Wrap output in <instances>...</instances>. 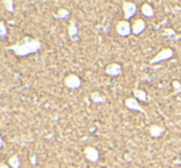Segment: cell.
I'll return each mask as SVG.
<instances>
[{
    "mask_svg": "<svg viewBox=\"0 0 181 168\" xmlns=\"http://www.w3.org/2000/svg\"><path fill=\"white\" fill-rule=\"evenodd\" d=\"M171 35H175V31H174L172 29H165L164 36H171Z\"/></svg>",
    "mask_w": 181,
    "mask_h": 168,
    "instance_id": "obj_20",
    "label": "cell"
},
{
    "mask_svg": "<svg viewBox=\"0 0 181 168\" xmlns=\"http://www.w3.org/2000/svg\"><path fill=\"white\" fill-rule=\"evenodd\" d=\"M141 11L143 14V16H145V17H153V16H154V14H155L154 9H153V6L150 4H147V3L142 5Z\"/></svg>",
    "mask_w": 181,
    "mask_h": 168,
    "instance_id": "obj_12",
    "label": "cell"
},
{
    "mask_svg": "<svg viewBox=\"0 0 181 168\" xmlns=\"http://www.w3.org/2000/svg\"><path fill=\"white\" fill-rule=\"evenodd\" d=\"M8 164H9L11 168H20V167H21V161H20V158H19L17 155H14V156H11V157L9 158Z\"/></svg>",
    "mask_w": 181,
    "mask_h": 168,
    "instance_id": "obj_14",
    "label": "cell"
},
{
    "mask_svg": "<svg viewBox=\"0 0 181 168\" xmlns=\"http://www.w3.org/2000/svg\"><path fill=\"white\" fill-rule=\"evenodd\" d=\"M0 168H11V167L6 163H0Z\"/></svg>",
    "mask_w": 181,
    "mask_h": 168,
    "instance_id": "obj_22",
    "label": "cell"
},
{
    "mask_svg": "<svg viewBox=\"0 0 181 168\" xmlns=\"http://www.w3.org/2000/svg\"><path fill=\"white\" fill-rule=\"evenodd\" d=\"M105 72L110 77H118L122 73V68H121V66L118 64V63H110V64L106 67Z\"/></svg>",
    "mask_w": 181,
    "mask_h": 168,
    "instance_id": "obj_8",
    "label": "cell"
},
{
    "mask_svg": "<svg viewBox=\"0 0 181 168\" xmlns=\"http://www.w3.org/2000/svg\"><path fill=\"white\" fill-rule=\"evenodd\" d=\"M31 163L32 164H36L37 163V157H36V155H31Z\"/></svg>",
    "mask_w": 181,
    "mask_h": 168,
    "instance_id": "obj_21",
    "label": "cell"
},
{
    "mask_svg": "<svg viewBox=\"0 0 181 168\" xmlns=\"http://www.w3.org/2000/svg\"><path fill=\"white\" fill-rule=\"evenodd\" d=\"M124 158H126V159H128V161H129V159H131V157H129V156H128V153H126V156H124Z\"/></svg>",
    "mask_w": 181,
    "mask_h": 168,
    "instance_id": "obj_24",
    "label": "cell"
},
{
    "mask_svg": "<svg viewBox=\"0 0 181 168\" xmlns=\"http://www.w3.org/2000/svg\"><path fill=\"white\" fill-rule=\"evenodd\" d=\"M69 15H70V12H69V10L64 9V8H60L57 14H55V17H58V19H68Z\"/></svg>",
    "mask_w": 181,
    "mask_h": 168,
    "instance_id": "obj_16",
    "label": "cell"
},
{
    "mask_svg": "<svg viewBox=\"0 0 181 168\" xmlns=\"http://www.w3.org/2000/svg\"><path fill=\"white\" fill-rule=\"evenodd\" d=\"M172 56H174V51L171 50V48H164V50L158 52L154 57L149 61V64H157V63L168 61V59H170L172 57Z\"/></svg>",
    "mask_w": 181,
    "mask_h": 168,
    "instance_id": "obj_2",
    "label": "cell"
},
{
    "mask_svg": "<svg viewBox=\"0 0 181 168\" xmlns=\"http://www.w3.org/2000/svg\"><path fill=\"white\" fill-rule=\"evenodd\" d=\"M6 35H8V29H6V25L4 21H0V37L5 38Z\"/></svg>",
    "mask_w": 181,
    "mask_h": 168,
    "instance_id": "obj_17",
    "label": "cell"
},
{
    "mask_svg": "<svg viewBox=\"0 0 181 168\" xmlns=\"http://www.w3.org/2000/svg\"><path fill=\"white\" fill-rule=\"evenodd\" d=\"M90 99H91L94 103H103L105 101V96L99 92H94V93L90 94Z\"/></svg>",
    "mask_w": 181,
    "mask_h": 168,
    "instance_id": "obj_15",
    "label": "cell"
},
{
    "mask_svg": "<svg viewBox=\"0 0 181 168\" xmlns=\"http://www.w3.org/2000/svg\"><path fill=\"white\" fill-rule=\"evenodd\" d=\"M64 84L70 89H78L81 85V79L76 74H68L64 79Z\"/></svg>",
    "mask_w": 181,
    "mask_h": 168,
    "instance_id": "obj_5",
    "label": "cell"
},
{
    "mask_svg": "<svg viewBox=\"0 0 181 168\" xmlns=\"http://www.w3.org/2000/svg\"><path fill=\"white\" fill-rule=\"evenodd\" d=\"M122 10H123V14H124V19L127 21L133 17L137 12V5L134 3H131V1H123L122 3Z\"/></svg>",
    "mask_w": 181,
    "mask_h": 168,
    "instance_id": "obj_4",
    "label": "cell"
},
{
    "mask_svg": "<svg viewBox=\"0 0 181 168\" xmlns=\"http://www.w3.org/2000/svg\"><path fill=\"white\" fill-rule=\"evenodd\" d=\"M41 47H42V43L38 40H34L31 37H25L21 41H19L17 43L11 45L9 47V50H11L16 56L25 57V56L37 52L38 50H41Z\"/></svg>",
    "mask_w": 181,
    "mask_h": 168,
    "instance_id": "obj_1",
    "label": "cell"
},
{
    "mask_svg": "<svg viewBox=\"0 0 181 168\" xmlns=\"http://www.w3.org/2000/svg\"><path fill=\"white\" fill-rule=\"evenodd\" d=\"M3 147V137H1V135H0V148Z\"/></svg>",
    "mask_w": 181,
    "mask_h": 168,
    "instance_id": "obj_23",
    "label": "cell"
},
{
    "mask_svg": "<svg viewBox=\"0 0 181 168\" xmlns=\"http://www.w3.org/2000/svg\"><path fill=\"white\" fill-rule=\"evenodd\" d=\"M133 95H134V98L138 101H142V103L148 101V95L143 89H134L133 90Z\"/></svg>",
    "mask_w": 181,
    "mask_h": 168,
    "instance_id": "obj_13",
    "label": "cell"
},
{
    "mask_svg": "<svg viewBox=\"0 0 181 168\" xmlns=\"http://www.w3.org/2000/svg\"><path fill=\"white\" fill-rule=\"evenodd\" d=\"M84 155L86 157V159H89L90 162H97L100 158V155H99V151H97L95 147L93 146H88L85 147L84 150Z\"/></svg>",
    "mask_w": 181,
    "mask_h": 168,
    "instance_id": "obj_6",
    "label": "cell"
},
{
    "mask_svg": "<svg viewBox=\"0 0 181 168\" xmlns=\"http://www.w3.org/2000/svg\"><path fill=\"white\" fill-rule=\"evenodd\" d=\"M124 105H126V108L129 109V110L144 113V109L141 106V104H139V101L136 99V98H127V99L124 100Z\"/></svg>",
    "mask_w": 181,
    "mask_h": 168,
    "instance_id": "obj_7",
    "label": "cell"
},
{
    "mask_svg": "<svg viewBox=\"0 0 181 168\" xmlns=\"http://www.w3.org/2000/svg\"><path fill=\"white\" fill-rule=\"evenodd\" d=\"M116 32L122 37H127L132 32V25L127 20H121L116 24Z\"/></svg>",
    "mask_w": 181,
    "mask_h": 168,
    "instance_id": "obj_3",
    "label": "cell"
},
{
    "mask_svg": "<svg viewBox=\"0 0 181 168\" xmlns=\"http://www.w3.org/2000/svg\"><path fill=\"white\" fill-rule=\"evenodd\" d=\"M172 88L175 89V92H181V83L179 80H174L172 82Z\"/></svg>",
    "mask_w": 181,
    "mask_h": 168,
    "instance_id": "obj_19",
    "label": "cell"
},
{
    "mask_svg": "<svg viewBox=\"0 0 181 168\" xmlns=\"http://www.w3.org/2000/svg\"><path fill=\"white\" fill-rule=\"evenodd\" d=\"M5 9L8 10L9 12H12L14 11V1H11V0H4L3 1Z\"/></svg>",
    "mask_w": 181,
    "mask_h": 168,
    "instance_id": "obj_18",
    "label": "cell"
},
{
    "mask_svg": "<svg viewBox=\"0 0 181 168\" xmlns=\"http://www.w3.org/2000/svg\"><path fill=\"white\" fill-rule=\"evenodd\" d=\"M78 26H76V24H75V21L74 20H72L70 21V24H69V26H68V36H69V38H70L72 41H78L79 40V36H78Z\"/></svg>",
    "mask_w": 181,
    "mask_h": 168,
    "instance_id": "obj_10",
    "label": "cell"
},
{
    "mask_svg": "<svg viewBox=\"0 0 181 168\" xmlns=\"http://www.w3.org/2000/svg\"><path fill=\"white\" fill-rule=\"evenodd\" d=\"M145 30V21L143 19H137L134 20V22L132 24V33L139 35Z\"/></svg>",
    "mask_w": 181,
    "mask_h": 168,
    "instance_id": "obj_9",
    "label": "cell"
},
{
    "mask_svg": "<svg viewBox=\"0 0 181 168\" xmlns=\"http://www.w3.org/2000/svg\"><path fill=\"white\" fill-rule=\"evenodd\" d=\"M164 134V127L163 126H160V125H150L149 126V135L152 137H160Z\"/></svg>",
    "mask_w": 181,
    "mask_h": 168,
    "instance_id": "obj_11",
    "label": "cell"
}]
</instances>
